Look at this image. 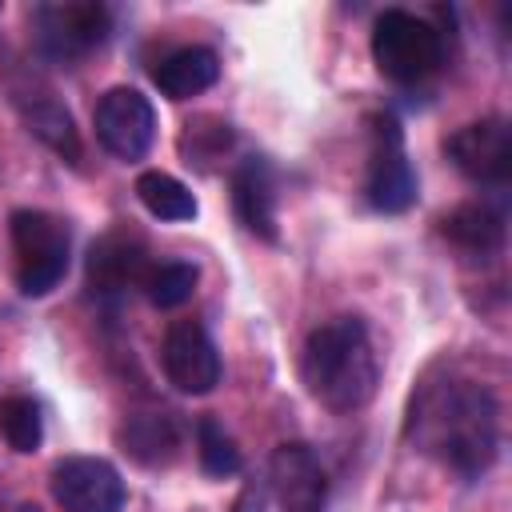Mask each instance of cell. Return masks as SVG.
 Wrapping results in <instances>:
<instances>
[{"mask_svg": "<svg viewBox=\"0 0 512 512\" xmlns=\"http://www.w3.org/2000/svg\"><path fill=\"white\" fill-rule=\"evenodd\" d=\"M404 436L448 472L476 480L500 448V400L488 384L448 368L416 384Z\"/></svg>", "mask_w": 512, "mask_h": 512, "instance_id": "cell-1", "label": "cell"}, {"mask_svg": "<svg viewBox=\"0 0 512 512\" xmlns=\"http://www.w3.org/2000/svg\"><path fill=\"white\" fill-rule=\"evenodd\" d=\"M300 380L332 412H360L380 384V360L360 316H332L316 324L300 352Z\"/></svg>", "mask_w": 512, "mask_h": 512, "instance_id": "cell-2", "label": "cell"}, {"mask_svg": "<svg viewBox=\"0 0 512 512\" xmlns=\"http://www.w3.org/2000/svg\"><path fill=\"white\" fill-rule=\"evenodd\" d=\"M328 496L324 464L320 456L292 440L276 444L264 464L244 480L232 512H320Z\"/></svg>", "mask_w": 512, "mask_h": 512, "instance_id": "cell-3", "label": "cell"}, {"mask_svg": "<svg viewBox=\"0 0 512 512\" xmlns=\"http://www.w3.org/2000/svg\"><path fill=\"white\" fill-rule=\"evenodd\" d=\"M448 44L436 24L416 12L384 8L372 24V60L392 84H424L444 68Z\"/></svg>", "mask_w": 512, "mask_h": 512, "instance_id": "cell-4", "label": "cell"}, {"mask_svg": "<svg viewBox=\"0 0 512 512\" xmlns=\"http://www.w3.org/2000/svg\"><path fill=\"white\" fill-rule=\"evenodd\" d=\"M16 284L24 296H48L68 272V224L44 208H16L8 220Z\"/></svg>", "mask_w": 512, "mask_h": 512, "instance_id": "cell-5", "label": "cell"}, {"mask_svg": "<svg viewBox=\"0 0 512 512\" xmlns=\"http://www.w3.org/2000/svg\"><path fill=\"white\" fill-rule=\"evenodd\" d=\"M32 28H36V44L48 60L72 64V60L88 56L92 48H100L108 40L112 12H108V4H96V0L40 4L32 12Z\"/></svg>", "mask_w": 512, "mask_h": 512, "instance_id": "cell-6", "label": "cell"}, {"mask_svg": "<svg viewBox=\"0 0 512 512\" xmlns=\"http://www.w3.org/2000/svg\"><path fill=\"white\" fill-rule=\"evenodd\" d=\"M92 128L104 152H112L116 160H140L156 140V108L144 92L116 84L96 100Z\"/></svg>", "mask_w": 512, "mask_h": 512, "instance_id": "cell-7", "label": "cell"}, {"mask_svg": "<svg viewBox=\"0 0 512 512\" xmlns=\"http://www.w3.org/2000/svg\"><path fill=\"white\" fill-rule=\"evenodd\" d=\"M368 204L376 212H408L416 204V172L404 152L400 124L392 116H376L372 124V148H368V176H364Z\"/></svg>", "mask_w": 512, "mask_h": 512, "instance_id": "cell-8", "label": "cell"}, {"mask_svg": "<svg viewBox=\"0 0 512 512\" xmlns=\"http://www.w3.org/2000/svg\"><path fill=\"white\" fill-rule=\"evenodd\" d=\"M444 152L468 180L504 188L512 176V124L504 116H484V120L460 124L444 140Z\"/></svg>", "mask_w": 512, "mask_h": 512, "instance_id": "cell-9", "label": "cell"}, {"mask_svg": "<svg viewBox=\"0 0 512 512\" xmlns=\"http://www.w3.org/2000/svg\"><path fill=\"white\" fill-rule=\"evenodd\" d=\"M48 488H52V500L60 504V512H120L124 508V480L100 456L56 460Z\"/></svg>", "mask_w": 512, "mask_h": 512, "instance_id": "cell-10", "label": "cell"}, {"mask_svg": "<svg viewBox=\"0 0 512 512\" xmlns=\"http://www.w3.org/2000/svg\"><path fill=\"white\" fill-rule=\"evenodd\" d=\"M160 368H164L168 384L188 392V396L212 392L220 384V376H224L220 352H216V344H212V336H208V328L200 320H176L164 332Z\"/></svg>", "mask_w": 512, "mask_h": 512, "instance_id": "cell-11", "label": "cell"}, {"mask_svg": "<svg viewBox=\"0 0 512 512\" xmlns=\"http://www.w3.org/2000/svg\"><path fill=\"white\" fill-rule=\"evenodd\" d=\"M148 252L132 232H104L88 252V288L96 296H120L132 284H144Z\"/></svg>", "mask_w": 512, "mask_h": 512, "instance_id": "cell-12", "label": "cell"}, {"mask_svg": "<svg viewBox=\"0 0 512 512\" xmlns=\"http://www.w3.org/2000/svg\"><path fill=\"white\" fill-rule=\"evenodd\" d=\"M232 208L240 224L260 236L276 240V172L264 156H244L232 172Z\"/></svg>", "mask_w": 512, "mask_h": 512, "instance_id": "cell-13", "label": "cell"}, {"mask_svg": "<svg viewBox=\"0 0 512 512\" xmlns=\"http://www.w3.org/2000/svg\"><path fill=\"white\" fill-rule=\"evenodd\" d=\"M440 232L452 248H460L472 260H488L504 248V208L488 204V200H468L460 208H452L440 220Z\"/></svg>", "mask_w": 512, "mask_h": 512, "instance_id": "cell-14", "label": "cell"}, {"mask_svg": "<svg viewBox=\"0 0 512 512\" xmlns=\"http://www.w3.org/2000/svg\"><path fill=\"white\" fill-rule=\"evenodd\" d=\"M16 112L28 124V132L48 144L56 156H64L68 164L80 160V132L72 124V112L52 96V92H16Z\"/></svg>", "mask_w": 512, "mask_h": 512, "instance_id": "cell-15", "label": "cell"}, {"mask_svg": "<svg viewBox=\"0 0 512 512\" xmlns=\"http://www.w3.org/2000/svg\"><path fill=\"white\" fill-rule=\"evenodd\" d=\"M152 80L168 100H192L220 80V60L204 44H184L152 68Z\"/></svg>", "mask_w": 512, "mask_h": 512, "instance_id": "cell-16", "label": "cell"}, {"mask_svg": "<svg viewBox=\"0 0 512 512\" xmlns=\"http://www.w3.org/2000/svg\"><path fill=\"white\" fill-rule=\"evenodd\" d=\"M120 444L136 464L160 468L180 456V428L168 412H140L128 416V424L120 428Z\"/></svg>", "mask_w": 512, "mask_h": 512, "instance_id": "cell-17", "label": "cell"}, {"mask_svg": "<svg viewBox=\"0 0 512 512\" xmlns=\"http://www.w3.org/2000/svg\"><path fill=\"white\" fill-rule=\"evenodd\" d=\"M136 200H140L156 220H172V224L196 220V212H200V204H196V196L188 192V184H180V180L168 176V172H140V176H136Z\"/></svg>", "mask_w": 512, "mask_h": 512, "instance_id": "cell-18", "label": "cell"}, {"mask_svg": "<svg viewBox=\"0 0 512 512\" xmlns=\"http://www.w3.org/2000/svg\"><path fill=\"white\" fill-rule=\"evenodd\" d=\"M0 436L8 440L12 452L28 456L44 444V416H40V404L24 392H12L0 400Z\"/></svg>", "mask_w": 512, "mask_h": 512, "instance_id": "cell-19", "label": "cell"}, {"mask_svg": "<svg viewBox=\"0 0 512 512\" xmlns=\"http://www.w3.org/2000/svg\"><path fill=\"white\" fill-rule=\"evenodd\" d=\"M196 280H200L196 264H188V260H164V264L148 268V276H144L140 288H144V296L156 308H180L184 300H192Z\"/></svg>", "mask_w": 512, "mask_h": 512, "instance_id": "cell-20", "label": "cell"}, {"mask_svg": "<svg viewBox=\"0 0 512 512\" xmlns=\"http://www.w3.org/2000/svg\"><path fill=\"white\" fill-rule=\"evenodd\" d=\"M196 456H200V468L208 476H216V480L240 472V448H236V440L224 432V424L216 416H200L196 420Z\"/></svg>", "mask_w": 512, "mask_h": 512, "instance_id": "cell-21", "label": "cell"}, {"mask_svg": "<svg viewBox=\"0 0 512 512\" xmlns=\"http://www.w3.org/2000/svg\"><path fill=\"white\" fill-rule=\"evenodd\" d=\"M180 144H184L188 164H204V160H216L232 144V132H228L224 120H212V128H204V120H196V124H188Z\"/></svg>", "mask_w": 512, "mask_h": 512, "instance_id": "cell-22", "label": "cell"}, {"mask_svg": "<svg viewBox=\"0 0 512 512\" xmlns=\"http://www.w3.org/2000/svg\"><path fill=\"white\" fill-rule=\"evenodd\" d=\"M0 512H8V500H4V488H0Z\"/></svg>", "mask_w": 512, "mask_h": 512, "instance_id": "cell-23", "label": "cell"}]
</instances>
